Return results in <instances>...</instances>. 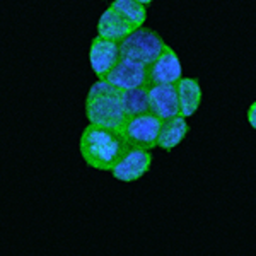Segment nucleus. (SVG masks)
Instances as JSON below:
<instances>
[{
    "mask_svg": "<svg viewBox=\"0 0 256 256\" xmlns=\"http://www.w3.org/2000/svg\"><path fill=\"white\" fill-rule=\"evenodd\" d=\"M128 144L122 130L89 123L80 135V154L86 164L99 171H111Z\"/></svg>",
    "mask_w": 256,
    "mask_h": 256,
    "instance_id": "f257e3e1",
    "label": "nucleus"
},
{
    "mask_svg": "<svg viewBox=\"0 0 256 256\" xmlns=\"http://www.w3.org/2000/svg\"><path fill=\"white\" fill-rule=\"evenodd\" d=\"M86 116L94 125L122 130L128 120L122 104V90L108 80L94 82L86 98Z\"/></svg>",
    "mask_w": 256,
    "mask_h": 256,
    "instance_id": "f03ea898",
    "label": "nucleus"
},
{
    "mask_svg": "<svg viewBox=\"0 0 256 256\" xmlns=\"http://www.w3.org/2000/svg\"><path fill=\"white\" fill-rule=\"evenodd\" d=\"M166 43L162 38L150 28H138L132 34H128L125 40L120 43V52L122 58H128L138 62L144 65H150L158 60V56L162 53Z\"/></svg>",
    "mask_w": 256,
    "mask_h": 256,
    "instance_id": "7ed1b4c3",
    "label": "nucleus"
},
{
    "mask_svg": "<svg viewBox=\"0 0 256 256\" xmlns=\"http://www.w3.org/2000/svg\"><path fill=\"white\" fill-rule=\"evenodd\" d=\"M162 122L164 120H160L152 111L140 113L126 120L125 126L122 128V134L128 146L150 150V148L158 147Z\"/></svg>",
    "mask_w": 256,
    "mask_h": 256,
    "instance_id": "20e7f679",
    "label": "nucleus"
},
{
    "mask_svg": "<svg viewBox=\"0 0 256 256\" xmlns=\"http://www.w3.org/2000/svg\"><path fill=\"white\" fill-rule=\"evenodd\" d=\"M152 164V156L147 148H138L128 146L126 150L122 154L118 162L111 169V174L118 181H137L148 171Z\"/></svg>",
    "mask_w": 256,
    "mask_h": 256,
    "instance_id": "39448f33",
    "label": "nucleus"
},
{
    "mask_svg": "<svg viewBox=\"0 0 256 256\" xmlns=\"http://www.w3.org/2000/svg\"><path fill=\"white\" fill-rule=\"evenodd\" d=\"M104 80H108L120 90L142 88V86H148V67L138 62L122 58L110 70Z\"/></svg>",
    "mask_w": 256,
    "mask_h": 256,
    "instance_id": "423d86ee",
    "label": "nucleus"
},
{
    "mask_svg": "<svg viewBox=\"0 0 256 256\" xmlns=\"http://www.w3.org/2000/svg\"><path fill=\"white\" fill-rule=\"evenodd\" d=\"M122 60V52H120V43L108 38H98L92 40L89 50V64L92 72L96 74L101 80L106 79L110 70Z\"/></svg>",
    "mask_w": 256,
    "mask_h": 256,
    "instance_id": "0eeeda50",
    "label": "nucleus"
},
{
    "mask_svg": "<svg viewBox=\"0 0 256 256\" xmlns=\"http://www.w3.org/2000/svg\"><path fill=\"white\" fill-rule=\"evenodd\" d=\"M183 77L181 62L171 46H164L162 53L154 64L148 65V86L154 84H178Z\"/></svg>",
    "mask_w": 256,
    "mask_h": 256,
    "instance_id": "6e6552de",
    "label": "nucleus"
},
{
    "mask_svg": "<svg viewBox=\"0 0 256 256\" xmlns=\"http://www.w3.org/2000/svg\"><path fill=\"white\" fill-rule=\"evenodd\" d=\"M148 104L152 113L158 114L160 120H169L181 114L176 84L148 86Z\"/></svg>",
    "mask_w": 256,
    "mask_h": 256,
    "instance_id": "1a4fd4ad",
    "label": "nucleus"
},
{
    "mask_svg": "<svg viewBox=\"0 0 256 256\" xmlns=\"http://www.w3.org/2000/svg\"><path fill=\"white\" fill-rule=\"evenodd\" d=\"M134 31H135V28L132 26L130 22H126L111 6L102 12L101 18L98 20V36L113 40V41H116V43H122V41L125 40L128 34H132Z\"/></svg>",
    "mask_w": 256,
    "mask_h": 256,
    "instance_id": "9d476101",
    "label": "nucleus"
},
{
    "mask_svg": "<svg viewBox=\"0 0 256 256\" xmlns=\"http://www.w3.org/2000/svg\"><path fill=\"white\" fill-rule=\"evenodd\" d=\"M190 132V125L186 123V118L178 114L174 118H169L162 122V128H160L159 142L158 147L164 148V150H172L174 147L180 146L184 140V137Z\"/></svg>",
    "mask_w": 256,
    "mask_h": 256,
    "instance_id": "9b49d317",
    "label": "nucleus"
},
{
    "mask_svg": "<svg viewBox=\"0 0 256 256\" xmlns=\"http://www.w3.org/2000/svg\"><path fill=\"white\" fill-rule=\"evenodd\" d=\"M178 88V98H180V111L181 116L188 118L195 114L202 102V88L198 80L192 77H181L180 82L176 84Z\"/></svg>",
    "mask_w": 256,
    "mask_h": 256,
    "instance_id": "f8f14e48",
    "label": "nucleus"
},
{
    "mask_svg": "<svg viewBox=\"0 0 256 256\" xmlns=\"http://www.w3.org/2000/svg\"><path fill=\"white\" fill-rule=\"evenodd\" d=\"M122 104L126 118L150 111V104H148V86L122 90Z\"/></svg>",
    "mask_w": 256,
    "mask_h": 256,
    "instance_id": "ddd939ff",
    "label": "nucleus"
},
{
    "mask_svg": "<svg viewBox=\"0 0 256 256\" xmlns=\"http://www.w3.org/2000/svg\"><path fill=\"white\" fill-rule=\"evenodd\" d=\"M111 7H113L126 22H130L135 30L142 28L147 19L146 6L137 2V0H114V2L111 4Z\"/></svg>",
    "mask_w": 256,
    "mask_h": 256,
    "instance_id": "4468645a",
    "label": "nucleus"
},
{
    "mask_svg": "<svg viewBox=\"0 0 256 256\" xmlns=\"http://www.w3.org/2000/svg\"><path fill=\"white\" fill-rule=\"evenodd\" d=\"M248 123L256 130V101L250 106V110H248Z\"/></svg>",
    "mask_w": 256,
    "mask_h": 256,
    "instance_id": "2eb2a0df",
    "label": "nucleus"
},
{
    "mask_svg": "<svg viewBox=\"0 0 256 256\" xmlns=\"http://www.w3.org/2000/svg\"><path fill=\"white\" fill-rule=\"evenodd\" d=\"M137 2H140V4H144V6H147V4H150L152 0H137Z\"/></svg>",
    "mask_w": 256,
    "mask_h": 256,
    "instance_id": "dca6fc26",
    "label": "nucleus"
}]
</instances>
